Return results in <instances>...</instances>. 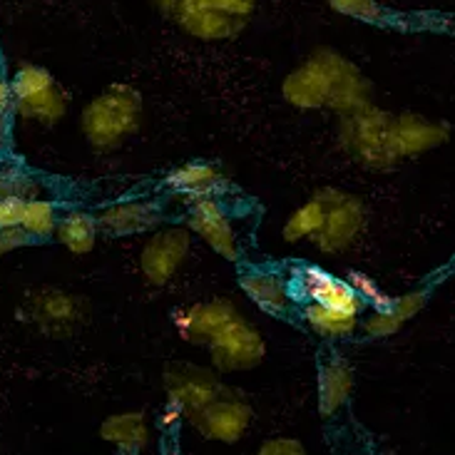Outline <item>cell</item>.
Listing matches in <instances>:
<instances>
[{
    "label": "cell",
    "instance_id": "1",
    "mask_svg": "<svg viewBox=\"0 0 455 455\" xmlns=\"http://www.w3.org/2000/svg\"><path fill=\"white\" fill-rule=\"evenodd\" d=\"M282 95L296 110L348 115L371 105L373 85L339 50L319 48L283 77Z\"/></svg>",
    "mask_w": 455,
    "mask_h": 455
},
{
    "label": "cell",
    "instance_id": "2",
    "mask_svg": "<svg viewBox=\"0 0 455 455\" xmlns=\"http://www.w3.org/2000/svg\"><path fill=\"white\" fill-rule=\"evenodd\" d=\"M142 124V95L127 83L105 87L80 112V130L90 148L115 152L137 135Z\"/></svg>",
    "mask_w": 455,
    "mask_h": 455
},
{
    "label": "cell",
    "instance_id": "3",
    "mask_svg": "<svg viewBox=\"0 0 455 455\" xmlns=\"http://www.w3.org/2000/svg\"><path fill=\"white\" fill-rule=\"evenodd\" d=\"M339 145L351 160L373 172H388L401 162L394 142V115L373 102L341 115Z\"/></svg>",
    "mask_w": 455,
    "mask_h": 455
},
{
    "label": "cell",
    "instance_id": "4",
    "mask_svg": "<svg viewBox=\"0 0 455 455\" xmlns=\"http://www.w3.org/2000/svg\"><path fill=\"white\" fill-rule=\"evenodd\" d=\"M12 112L23 120L52 127L68 115L70 98L48 68L20 62L12 73Z\"/></svg>",
    "mask_w": 455,
    "mask_h": 455
},
{
    "label": "cell",
    "instance_id": "5",
    "mask_svg": "<svg viewBox=\"0 0 455 455\" xmlns=\"http://www.w3.org/2000/svg\"><path fill=\"white\" fill-rule=\"evenodd\" d=\"M316 197L323 204V224L311 242L323 254H341L351 249L366 227V207L361 199L336 187L321 189Z\"/></svg>",
    "mask_w": 455,
    "mask_h": 455
},
{
    "label": "cell",
    "instance_id": "6",
    "mask_svg": "<svg viewBox=\"0 0 455 455\" xmlns=\"http://www.w3.org/2000/svg\"><path fill=\"white\" fill-rule=\"evenodd\" d=\"M192 428L212 443L234 445L244 438L254 423V408L249 398L234 388L224 386L220 394L212 398L207 406L197 411L192 419Z\"/></svg>",
    "mask_w": 455,
    "mask_h": 455
},
{
    "label": "cell",
    "instance_id": "7",
    "mask_svg": "<svg viewBox=\"0 0 455 455\" xmlns=\"http://www.w3.org/2000/svg\"><path fill=\"white\" fill-rule=\"evenodd\" d=\"M152 5L164 18H170L182 33L204 43L232 40L246 25L227 12L217 11L212 0H152Z\"/></svg>",
    "mask_w": 455,
    "mask_h": 455
},
{
    "label": "cell",
    "instance_id": "8",
    "mask_svg": "<svg viewBox=\"0 0 455 455\" xmlns=\"http://www.w3.org/2000/svg\"><path fill=\"white\" fill-rule=\"evenodd\" d=\"M212 369L217 373H242L261 366L267 358L264 336L244 319H234L210 346Z\"/></svg>",
    "mask_w": 455,
    "mask_h": 455
},
{
    "label": "cell",
    "instance_id": "9",
    "mask_svg": "<svg viewBox=\"0 0 455 455\" xmlns=\"http://www.w3.org/2000/svg\"><path fill=\"white\" fill-rule=\"evenodd\" d=\"M192 251V232L187 227H167L149 236L142 254H140V271L149 286H164Z\"/></svg>",
    "mask_w": 455,
    "mask_h": 455
},
{
    "label": "cell",
    "instance_id": "10",
    "mask_svg": "<svg viewBox=\"0 0 455 455\" xmlns=\"http://www.w3.org/2000/svg\"><path fill=\"white\" fill-rule=\"evenodd\" d=\"M222 388L224 383L220 381V373L214 369L197 366V363H172L164 371L167 403L180 408L185 413V419H192Z\"/></svg>",
    "mask_w": 455,
    "mask_h": 455
},
{
    "label": "cell",
    "instance_id": "11",
    "mask_svg": "<svg viewBox=\"0 0 455 455\" xmlns=\"http://www.w3.org/2000/svg\"><path fill=\"white\" fill-rule=\"evenodd\" d=\"M87 307L83 299L65 294L58 289H43L28 299V304L20 308V319H25L37 331L65 336L73 333L85 321Z\"/></svg>",
    "mask_w": 455,
    "mask_h": 455
},
{
    "label": "cell",
    "instance_id": "12",
    "mask_svg": "<svg viewBox=\"0 0 455 455\" xmlns=\"http://www.w3.org/2000/svg\"><path fill=\"white\" fill-rule=\"evenodd\" d=\"M291 289H294V296L304 299L307 304L311 301V304H321V307L339 308V311L354 314V316H361L366 311V304L358 299L351 283L333 276L321 267H314V264L299 267Z\"/></svg>",
    "mask_w": 455,
    "mask_h": 455
},
{
    "label": "cell",
    "instance_id": "13",
    "mask_svg": "<svg viewBox=\"0 0 455 455\" xmlns=\"http://www.w3.org/2000/svg\"><path fill=\"white\" fill-rule=\"evenodd\" d=\"M239 307L232 299H212V301H199L174 311V329L185 339L187 344L210 346L220 333L239 319Z\"/></svg>",
    "mask_w": 455,
    "mask_h": 455
},
{
    "label": "cell",
    "instance_id": "14",
    "mask_svg": "<svg viewBox=\"0 0 455 455\" xmlns=\"http://www.w3.org/2000/svg\"><path fill=\"white\" fill-rule=\"evenodd\" d=\"M187 229L192 234H197L199 239L210 246L214 254H220L227 261H236L239 259V242H236V234H234V224L227 217V210L220 204V199H192Z\"/></svg>",
    "mask_w": 455,
    "mask_h": 455
},
{
    "label": "cell",
    "instance_id": "15",
    "mask_svg": "<svg viewBox=\"0 0 455 455\" xmlns=\"http://www.w3.org/2000/svg\"><path fill=\"white\" fill-rule=\"evenodd\" d=\"M451 124L428 120L416 112H401L394 115V142L398 157H419L431 149H438L451 140Z\"/></svg>",
    "mask_w": 455,
    "mask_h": 455
},
{
    "label": "cell",
    "instance_id": "16",
    "mask_svg": "<svg viewBox=\"0 0 455 455\" xmlns=\"http://www.w3.org/2000/svg\"><path fill=\"white\" fill-rule=\"evenodd\" d=\"M354 386H356V376L348 358L341 354H329L323 358L319 366V381H316V403H319L321 416L333 419L351 401Z\"/></svg>",
    "mask_w": 455,
    "mask_h": 455
},
{
    "label": "cell",
    "instance_id": "17",
    "mask_svg": "<svg viewBox=\"0 0 455 455\" xmlns=\"http://www.w3.org/2000/svg\"><path fill=\"white\" fill-rule=\"evenodd\" d=\"M100 438L112 445L117 455H140L152 438L148 413L145 411L112 413L100 423Z\"/></svg>",
    "mask_w": 455,
    "mask_h": 455
},
{
    "label": "cell",
    "instance_id": "18",
    "mask_svg": "<svg viewBox=\"0 0 455 455\" xmlns=\"http://www.w3.org/2000/svg\"><path fill=\"white\" fill-rule=\"evenodd\" d=\"M246 299L271 316H283L294 304V289L276 271H246L239 279Z\"/></svg>",
    "mask_w": 455,
    "mask_h": 455
},
{
    "label": "cell",
    "instance_id": "19",
    "mask_svg": "<svg viewBox=\"0 0 455 455\" xmlns=\"http://www.w3.org/2000/svg\"><path fill=\"white\" fill-rule=\"evenodd\" d=\"M100 232L110 234V236H127V234L149 232L152 227L160 224V207L149 204V202H117L105 207L98 217Z\"/></svg>",
    "mask_w": 455,
    "mask_h": 455
},
{
    "label": "cell",
    "instance_id": "20",
    "mask_svg": "<svg viewBox=\"0 0 455 455\" xmlns=\"http://www.w3.org/2000/svg\"><path fill=\"white\" fill-rule=\"evenodd\" d=\"M167 185L192 199L212 197V192L224 185V174L217 164L210 162H187L167 174Z\"/></svg>",
    "mask_w": 455,
    "mask_h": 455
},
{
    "label": "cell",
    "instance_id": "21",
    "mask_svg": "<svg viewBox=\"0 0 455 455\" xmlns=\"http://www.w3.org/2000/svg\"><path fill=\"white\" fill-rule=\"evenodd\" d=\"M100 224L98 217L83 210H73L58 220L55 236L70 254H90L98 244Z\"/></svg>",
    "mask_w": 455,
    "mask_h": 455
},
{
    "label": "cell",
    "instance_id": "22",
    "mask_svg": "<svg viewBox=\"0 0 455 455\" xmlns=\"http://www.w3.org/2000/svg\"><path fill=\"white\" fill-rule=\"evenodd\" d=\"M304 321L314 333H319L323 339H344L358 329V316L346 314L339 308L321 307V304H311L308 301L304 307Z\"/></svg>",
    "mask_w": 455,
    "mask_h": 455
},
{
    "label": "cell",
    "instance_id": "23",
    "mask_svg": "<svg viewBox=\"0 0 455 455\" xmlns=\"http://www.w3.org/2000/svg\"><path fill=\"white\" fill-rule=\"evenodd\" d=\"M58 204L50 199L33 197L23 202V214H20V229L28 234V239H48L58 229Z\"/></svg>",
    "mask_w": 455,
    "mask_h": 455
},
{
    "label": "cell",
    "instance_id": "24",
    "mask_svg": "<svg viewBox=\"0 0 455 455\" xmlns=\"http://www.w3.org/2000/svg\"><path fill=\"white\" fill-rule=\"evenodd\" d=\"M321 224H323V204L321 199L314 195L311 199H307L299 210L286 220L282 229V236L286 244H299V242H307V239H314L319 234Z\"/></svg>",
    "mask_w": 455,
    "mask_h": 455
},
{
    "label": "cell",
    "instance_id": "25",
    "mask_svg": "<svg viewBox=\"0 0 455 455\" xmlns=\"http://www.w3.org/2000/svg\"><path fill=\"white\" fill-rule=\"evenodd\" d=\"M40 192V185L30 174L20 170V167H0V199H20V202H28V199L37 197Z\"/></svg>",
    "mask_w": 455,
    "mask_h": 455
},
{
    "label": "cell",
    "instance_id": "26",
    "mask_svg": "<svg viewBox=\"0 0 455 455\" xmlns=\"http://www.w3.org/2000/svg\"><path fill=\"white\" fill-rule=\"evenodd\" d=\"M346 282L351 283V289L356 291L358 299H361V301H363L366 307L373 308V311H376V308L391 307V299H394V296L386 294L381 286H379V283L371 279L369 274H361V271H351Z\"/></svg>",
    "mask_w": 455,
    "mask_h": 455
},
{
    "label": "cell",
    "instance_id": "27",
    "mask_svg": "<svg viewBox=\"0 0 455 455\" xmlns=\"http://www.w3.org/2000/svg\"><path fill=\"white\" fill-rule=\"evenodd\" d=\"M361 329L371 339H386V336H395V333L401 331L403 329V321L398 319L388 307L376 308V311H371V316L363 319Z\"/></svg>",
    "mask_w": 455,
    "mask_h": 455
},
{
    "label": "cell",
    "instance_id": "28",
    "mask_svg": "<svg viewBox=\"0 0 455 455\" xmlns=\"http://www.w3.org/2000/svg\"><path fill=\"white\" fill-rule=\"evenodd\" d=\"M329 8L336 12H341L346 18H354V20H381L383 8L379 5V0H326Z\"/></svg>",
    "mask_w": 455,
    "mask_h": 455
},
{
    "label": "cell",
    "instance_id": "29",
    "mask_svg": "<svg viewBox=\"0 0 455 455\" xmlns=\"http://www.w3.org/2000/svg\"><path fill=\"white\" fill-rule=\"evenodd\" d=\"M426 301H428V294H426V291H411V294L394 296L388 308L394 311L398 319L406 323V321L416 319L420 311L426 308Z\"/></svg>",
    "mask_w": 455,
    "mask_h": 455
},
{
    "label": "cell",
    "instance_id": "30",
    "mask_svg": "<svg viewBox=\"0 0 455 455\" xmlns=\"http://www.w3.org/2000/svg\"><path fill=\"white\" fill-rule=\"evenodd\" d=\"M254 455H308L307 445L301 443L299 438L291 435H276V438H267L261 441Z\"/></svg>",
    "mask_w": 455,
    "mask_h": 455
},
{
    "label": "cell",
    "instance_id": "31",
    "mask_svg": "<svg viewBox=\"0 0 455 455\" xmlns=\"http://www.w3.org/2000/svg\"><path fill=\"white\" fill-rule=\"evenodd\" d=\"M212 5L217 11H222L227 15L236 18V20H242V23H246L254 15V11H257V0H212Z\"/></svg>",
    "mask_w": 455,
    "mask_h": 455
},
{
    "label": "cell",
    "instance_id": "32",
    "mask_svg": "<svg viewBox=\"0 0 455 455\" xmlns=\"http://www.w3.org/2000/svg\"><path fill=\"white\" fill-rule=\"evenodd\" d=\"M20 214H23V202L20 199H0V232L18 227Z\"/></svg>",
    "mask_w": 455,
    "mask_h": 455
},
{
    "label": "cell",
    "instance_id": "33",
    "mask_svg": "<svg viewBox=\"0 0 455 455\" xmlns=\"http://www.w3.org/2000/svg\"><path fill=\"white\" fill-rule=\"evenodd\" d=\"M30 242L28 239V234L20 229V227H12V229H5V232H0V259L5 257V254H11L15 249H20Z\"/></svg>",
    "mask_w": 455,
    "mask_h": 455
},
{
    "label": "cell",
    "instance_id": "34",
    "mask_svg": "<svg viewBox=\"0 0 455 455\" xmlns=\"http://www.w3.org/2000/svg\"><path fill=\"white\" fill-rule=\"evenodd\" d=\"M182 420H185V413H182L180 408L172 406V403H164V408L160 411V419H157V423H160V428H164V431H174Z\"/></svg>",
    "mask_w": 455,
    "mask_h": 455
},
{
    "label": "cell",
    "instance_id": "35",
    "mask_svg": "<svg viewBox=\"0 0 455 455\" xmlns=\"http://www.w3.org/2000/svg\"><path fill=\"white\" fill-rule=\"evenodd\" d=\"M0 115H15L12 112V87H11V77L0 70Z\"/></svg>",
    "mask_w": 455,
    "mask_h": 455
},
{
    "label": "cell",
    "instance_id": "36",
    "mask_svg": "<svg viewBox=\"0 0 455 455\" xmlns=\"http://www.w3.org/2000/svg\"><path fill=\"white\" fill-rule=\"evenodd\" d=\"M12 140V117L11 115H0V155L11 148Z\"/></svg>",
    "mask_w": 455,
    "mask_h": 455
},
{
    "label": "cell",
    "instance_id": "37",
    "mask_svg": "<svg viewBox=\"0 0 455 455\" xmlns=\"http://www.w3.org/2000/svg\"><path fill=\"white\" fill-rule=\"evenodd\" d=\"M172 455H180V453H172Z\"/></svg>",
    "mask_w": 455,
    "mask_h": 455
}]
</instances>
